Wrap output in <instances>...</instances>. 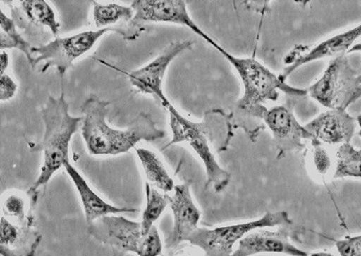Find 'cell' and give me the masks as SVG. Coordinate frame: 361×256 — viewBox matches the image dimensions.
Listing matches in <instances>:
<instances>
[{"mask_svg": "<svg viewBox=\"0 0 361 256\" xmlns=\"http://www.w3.org/2000/svg\"><path fill=\"white\" fill-rule=\"evenodd\" d=\"M109 105L96 95H90L82 104V135L92 156H118L132 150L140 141L152 142L165 137L151 114L145 113L139 114L128 129H114L106 121Z\"/></svg>", "mask_w": 361, "mask_h": 256, "instance_id": "6da1fadb", "label": "cell"}, {"mask_svg": "<svg viewBox=\"0 0 361 256\" xmlns=\"http://www.w3.org/2000/svg\"><path fill=\"white\" fill-rule=\"evenodd\" d=\"M41 114L44 125V138L33 151L44 153V162L41 174L32 185L30 193H36L47 185L55 173L63 167L64 162L69 161L71 138L78 132L82 121V117L69 114V104L63 92L58 98L49 96Z\"/></svg>", "mask_w": 361, "mask_h": 256, "instance_id": "7a4b0ae2", "label": "cell"}, {"mask_svg": "<svg viewBox=\"0 0 361 256\" xmlns=\"http://www.w3.org/2000/svg\"><path fill=\"white\" fill-rule=\"evenodd\" d=\"M215 48L234 66L242 80L245 92L237 103V108L243 113L263 119L267 111L263 104L269 100L276 101L279 92L293 96L307 95V90L286 84L279 76L275 75L255 59L235 57L219 44Z\"/></svg>", "mask_w": 361, "mask_h": 256, "instance_id": "3957f363", "label": "cell"}, {"mask_svg": "<svg viewBox=\"0 0 361 256\" xmlns=\"http://www.w3.org/2000/svg\"><path fill=\"white\" fill-rule=\"evenodd\" d=\"M87 233L98 242L119 252L140 256H157L162 252V242L156 226L149 233H143L141 223L124 216H103L88 224Z\"/></svg>", "mask_w": 361, "mask_h": 256, "instance_id": "277c9868", "label": "cell"}, {"mask_svg": "<svg viewBox=\"0 0 361 256\" xmlns=\"http://www.w3.org/2000/svg\"><path fill=\"white\" fill-rule=\"evenodd\" d=\"M307 93L326 108L347 109L361 98V71L346 53L336 56Z\"/></svg>", "mask_w": 361, "mask_h": 256, "instance_id": "5b68a950", "label": "cell"}, {"mask_svg": "<svg viewBox=\"0 0 361 256\" xmlns=\"http://www.w3.org/2000/svg\"><path fill=\"white\" fill-rule=\"evenodd\" d=\"M161 103L169 113L170 127L173 133L172 140L167 144L166 148L176 143H188L204 164L206 175H207L206 186L209 188L213 185L216 192L220 193L228 185L231 176L216 162V157L208 143L207 130L204 124L197 123L185 118L172 105L167 97L161 101Z\"/></svg>", "mask_w": 361, "mask_h": 256, "instance_id": "8992f818", "label": "cell"}, {"mask_svg": "<svg viewBox=\"0 0 361 256\" xmlns=\"http://www.w3.org/2000/svg\"><path fill=\"white\" fill-rule=\"evenodd\" d=\"M293 221L287 212H269L259 220L221 226L214 229L197 228L187 242L192 246L200 248L208 256H229L238 241L255 229L272 226H290Z\"/></svg>", "mask_w": 361, "mask_h": 256, "instance_id": "52a82bcc", "label": "cell"}, {"mask_svg": "<svg viewBox=\"0 0 361 256\" xmlns=\"http://www.w3.org/2000/svg\"><path fill=\"white\" fill-rule=\"evenodd\" d=\"M109 32H112L111 29L101 28L98 30L82 31L63 38L53 39L41 47H33V68L37 63H44L42 73H44L50 68H55L59 75L63 77L75 61L90 52L99 39Z\"/></svg>", "mask_w": 361, "mask_h": 256, "instance_id": "ba28073f", "label": "cell"}, {"mask_svg": "<svg viewBox=\"0 0 361 256\" xmlns=\"http://www.w3.org/2000/svg\"><path fill=\"white\" fill-rule=\"evenodd\" d=\"M130 6L135 11V20L142 25L172 23L186 26L212 47L218 44L192 20L184 0H133Z\"/></svg>", "mask_w": 361, "mask_h": 256, "instance_id": "9c48e42d", "label": "cell"}, {"mask_svg": "<svg viewBox=\"0 0 361 256\" xmlns=\"http://www.w3.org/2000/svg\"><path fill=\"white\" fill-rule=\"evenodd\" d=\"M194 42L189 39L171 42L157 58L148 65L132 72L121 71L127 75L136 92L142 95L156 96L160 101L165 99L163 79L173 61L181 53L191 49Z\"/></svg>", "mask_w": 361, "mask_h": 256, "instance_id": "30bf717a", "label": "cell"}, {"mask_svg": "<svg viewBox=\"0 0 361 256\" xmlns=\"http://www.w3.org/2000/svg\"><path fill=\"white\" fill-rule=\"evenodd\" d=\"M274 135L275 144L281 154L301 150L304 140L314 137L301 126L290 109L285 106H274L264 114V118Z\"/></svg>", "mask_w": 361, "mask_h": 256, "instance_id": "8fae6325", "label": "cell"}, {"mask_svg": "<svg viewBox=\"0 0 361 256\" xmlns=\"http://www.w3.org/2000/svg\"><path fill=\"white\" fill-rule=\"evenodd\" d=\"M169 205L173 214V231L167 240V247L170 249L187 242L197 228L202 212L192 201L189 183L175 186Z\"/></svg>", "mask_w": 361, "mask_h": 256, "instance_id": "7c38bea8", "label": "cell"}, {"mask_svg": "<svg viewBox=\"0 0 361 256\" xmlns=\"http://www.w3.org/2000/svg\"><path fill=\"white\" fill-rule=\"evenodd\" d=\"M92 18L96 28H109L126 41H136L146 28L135 20V11L132 6L118 4H100L92 0Z\"/></svg>", "mask_w": 361, "mask_h": 256, "instance_id": "4fadbf2b", "label": "cell"}, {"mask_svg": "<svg viewBox=\"0 0 361 256\" xmlns=\"http://www.w3.org/2000/svg\"><path fill=\"white\" fill-rule=\"evenodd\" d=\"M355 127V119L344 109H330L305 126L312 137L331 145L350 143Z\"/></svg>", "mask_w": 361, "mask_h": 256, "instance_id": "5bb4252c", "label": "cell"}, {"mask_svg": "<svg viewBox=\"0 0 361 256\" xmlns=\"http://www.w3.org/2000/svg\"><path fill=\"white\" fill-rule=\"evenodd\" d=\"M277 231H253L240 239L234 256H250L263 252L286 253L293 256H307V253L298 249L288 240V229Z\"/></svg>", "mask_w": 361, "mask_h": 256, "instance_id": "9a60e30c", "label": "cell"}, {"mask_svg": "<svg viewBox=\"0 0 361 256\" xmlns=\"http://www.w3.org/2000/svg\"><path fill=\"white\" fill-rule=\"evenodd\" d=\"M361 37V23L355 28L345 31L343 33L336 35L331 38L317 44V47L302 53L299 55L291 65L288 66L280 73V79L286 82L288 77L293 74L300 66L307 65V63L314 62V61L320 60L328 57H336V56L347 53L354 45V42Z\"/></svg>", "mask_w": 361, "mask_h": 256, "instance_id": "2e32d148", "label": "cell"}, {"mask_svg": "<svg viewBox=\"0 0 361 256\" xmlns=\"http://www.w3.org/2000/svg\"><path fill=\"white\" fill-rule=\"evenodd\" d=\"M63 168L78 192L87 224L94 222L97 219L109 214H122V213L137 212L135 209L115 207L102 199L100 196L88 185L87 181L82 177L78 170L72 166L69 161L64 162Z\"/></svg>", "mask_w": 361, "mask_h": 256, "instance_id": "e0dca14e", "label": "cell"}, {"mask_svg": "<svg viewBox=\"0 0 361 256\" xmlns=\"http://www.w3.org/2000/svg\"><path fill=\"white\" fill-rule=\"evenodd\" d=\"M135 152L148 183L165 193L172 192L175 183L156 153L144 148H136Z\"/></svg>", "mask_w": 361, "mask_h": 256, "instance_id": "ac0fdd59", "label": "cell"}, {"mask_svg": "<svg viewBox=\"0 0 361 256\" xmlns=\"http://www.w3.org/2000/svg\"><path fill=\"white\" fill-rule=\"evenodd\" d=\"M24 15L37 25L49 29L51 33L57 36L60 23L57 20L54 9L47 0H20Z\"/></svg>", "mask_w": 361, "mask_h": 256, "instance_id": "d6986e66", "label": "cell"}, {"mask_svg": "<svg viewBox=\"0 0 361 256\" xmlns=\"http://www.w3.org/2000/svg\"><path fill=\"white\" fill-rule=\"evenodd\" d=\"M0 28H1V50L18 49L27 58L32 68L34 66V55L32 48L26 39L18 33L15 21L1 11L0 13Z\"/></svg>", "mask_w": 361, "mask_h": 256, "instance_id": "ffe728a7", "label": "cell"}, {"mask_svg": "<svg viewBox=\"0 0 361 256\" xmlns=\"http://www.w3.org/2000/svg\"><path fill=\"white\" fill-rule=\"evenodd\" d=\"M145 192L146 207L141 221L143 233H149V229L154 226V223L159 220L167 205L170 204L169 195L160 193L152 188L149 183H146Z\"/></svg>", "mask_w": 361, "mask_h": 256, "instance_id": "44dd1931", "label": "cell"}, {"mask_svg": "<svg viewBox=\"0 0 361 256\" xmlns=\"http://www.w3.org/2000/svg\"><path fill=\"white\" fill-rule=\"evenodd\" d=\"M346 177L361 178V151L350 143H343L336 151L334 178Z\"/></svg>", "mask_w": 361, "mask_h": 256, "instance_id": "7402d4cb", "label": "cell"}, {"mask_svg": "<svg viewBox=\"0 0 361 256\" xmlns=\"http://www.w3.org/2000/svg\"><path fill=\"white\" fill-rule=\"evenodd\" d=\"M25 209V201L20 194H8L2 201V214L4 217L23 228L27 221Z\"/></svg>", "mask_w": 361, "mask_h": 256, "instance_id": "603a6c76", "label": "cell"}, {"mask_svg": "<svg viewBox=\"0 0 361 256\" xmlns=\"http://www.w3.org/2000/svg\"><path fill=\"white\" fill-rule=\"evenodd\" d=\"M1 238H0V252L1 255H9L11 250L17 247L16 245L20 242L21 231H23V226L16 225L11 222L4 216H2L1 220Z\"/></svg>", "mask_w": 361, "mask_h": 256, "instance_id": "cb8c5ba5", "label": "cell"}, {"mask_svg": "<svg viewBox=\"0 0 361 256\" xmlns=\"http://www.w3.org/2000/svg\"><path fill=\"white\" fill-rule=\"evenodd\" d=\"M312 146H314V161L317 172L321 175H326L331 167L330 157L325 150V148L321 145V141L317 138H312Z\"/></svg>", "mask_w": 361, "mask_h": 256, "instance_id": "d4e9b609", "label": "cell"}, {"mask_svg": "<svg viewBox=\"0 0 361 256\" xmlns=\"http://www.w3.org/2000/svg\"><path fill=\"white\" fill-rule=\"evenodd\" d=\"M336 248L342 256H361V236L341 240L336 243Z\"/></svg>", "mask_w": 361, "mask_h": 256, "instance_id": "484cf974", "label": "cell"}, {"mask_svg": "<svg viewBox=\"0 0 361 256\" xmlns=\"http://www.w3.org/2000/svg\"><path fill=\"white\" fill-rule=\"evenodd\" d=\"M18 90V84L13 80L12 77L7 73L1 74L0 81V100L1 102H6L12 99Z\"/></svg>", "mask_w": 361, "mask_h": 256, "instance_id": "4316f807", "label": "cell"}, {"mask_svg": "<svg viewBox=\"0 0 361 256\" xmlns=\"http://www.w3.org/2000/svg\"><path fill=\"white\" fill-rule=\"evenodd\" d=\"M271 0H245V5L247 9L256 14L264 15L269 10V4Z\"/></svg>", "mask_w": 361, "mask_h": 256, "instance_id": "83f0119b", "label": "cell"}, {"mask_svg": "<svg viewBox=\"0 0 361 256\" xmlns=\"http://www.w3.org/2000/svg\"><path fill=\"white\" fill-rule=\"evenodd\" d=\"M9 55H8L5 50H1V56H0V71H1V74L6 73V71L9 68Z\"/></svg>", "mask_w": 361, "mask_h": 256, "instance_id": "f1b7e54d", "label": "cell"}, {"mask_svg": "<svg viewBox=\"0 0 361 256\" xmlns=\"http://www.w3.org/2000/svg\"><path fill=\"white\" fill-rule=\"evenodd\" d=\"M353 52H361V42H360V44L353 45V47L348 50V53Z\"/></svg>", "mask_w": 361, "mask_h": 256, "instance_id": "f546056e", "label": "cell"}, {"mask_svg": "<svg viewBox=\"0 0 361 256\" xmlns=\"http://www.w3.org/2000/svg\"><path fill=\"white\" fill-rule=\"evenodd\" d=\"M2 4L6 5V6H12L13 4H14L15 0H1Z\"/></svg>", "mask_w": 361, "mask_h": 256, "instance_id": "4dcf8cb0", "label": "cell"}, {"mask_svg": "<svg viewBox=\"0 0 361 256\" xmlns=\"http://www.w3.org/2000/svg\"><path fill=\"white\" fill-rule=\"evenodd\" d=\"M357 124L360 125V135L361 137V114L357 117Z\"/></svg>", "mask_w": 361, "mask_h": 256, "instance_id": "1f68e13d", "label": "cell"}, {"mask_svg": "<svg viewBox=\"0 0 361 256\" xmlns=\"http://www.w3.org/2000/svg\"><path fill=\"white\" fill-rule=\"evenodd\" d=\"M314 255H327V253H314Z\"/></svg>", "mask_w": 361, "mask_h": 256, "instance_id": "d6a6232c", "label": "cell"}]
</instances>
